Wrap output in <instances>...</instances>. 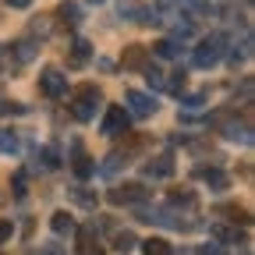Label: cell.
<instances>
[{
    "instance_id": "1",
    "label": "cell",
    "mask_w": 255,
    "mask_h": 255,
    "mask_svg": "<svg viewBox=\"0 0 255 255\" xmlns=\"http://www.w3.org/2000/svg\"><path fill=\"white\" fill-rule=\"evenodd\" d=\"M100 103H103V92L96 89V85H78L75 89V103H71L75 121H92L96 110H100Z\"/></svg>"
},
{
    "instance_id": "2",
    "label": "cell",
    "mask_w": 255,
    "mask_h": 255,
    "mask_svg": "<svg viewBox=\"0 0 255 255\" xmlns=\"http://www.w3.org/2000/svg\"><path fill=\"white\" fill-rule=\"evenodd\" d=\"M223 43H227V39H223L220 32H216V36H209V39H202V43L195 46V53H191V64H195V68H213V64L223 57Z\"/></svg>"
},
{
    "instance_id": "3",
    "label": "cell",
    "mask_w": 255,
    "mask_h": 255,
    "mask_svg": "<svg viewBox=\"0 0 255 255\" xmlns=\"http://www.w3.org/2000/svg\"><path fill=\"white\" fill-rule=\"evenodd\" d=\"M39 89H43V96L57 100V96L68 92V75H64L60 68H46V71L39 75Z\"/></svg>"
},
{
    "instance_id": "4",
    "label": "cell",
    "mask_w": 255,
    "mask_h": 255,
    "mask_svg": "<svg viewBox=\"0 0 255 255\" xmlns=\"http://www.w3.org/2000/svg\"><path fill=\"white\" fill-rule=\"evenodd\" d=\"M124 100H128V114H135V117H152L156 107H159L149 92H138V89H131V92L124 96Z\"/></svg>"
},
{
    "instance_id": "5",
    "label": "cell",
    "mask_w": 255,
    "mask_h": 255,
    "mask_svg": "<svg viewBox=\"0 0 255 255\" xmlns=\"http://www.w3.org/2000/svg\"><path fill=\"white\" fill-rule=\"evenodd\" d=\"M145 195H149V191H145L142 184H117V188H110V202H114V206L145 202Z\"/></svg>"
},
{
    "instance_id": "6",
    "label": "cell",
    "mask_w": 255,
    "mask_h": 255,
    "mask_svg": "<svg viewBox=\"0 0 255 255\" xmlns=\"http://www.w3.org/2000/svg\"><path fill=\"white\" fill-rule=\"evenodd\" d=\"M75 241H78V255H107L92 227H75Z\"/></svg>"
},
{
    "instance_id": "7",
    "label": "cell",
    "mask_w": 255,
    "mask_h": 255,
    "mask_svg": "<svg viewBox=\"0 0 255 255\" xmlns=\"http://www.w3.org/2000/svg\"><path fill=\"white\" fill-rule=\"evenodd\" d=\"M124 131H128V110L124 107H107L103 135H124Z\"/></svg>"
},
{
    "instance_id": "8",
    "label": "cell",
    "mask_w": 255,
    "mask_h": 255,
    "mask_svg": "<svg viewBox=\"0 0 255 255\" xmlns=\"http://www.w3.org/2000/svg\"><path fill=\"white\" fill-rule=\"evenodd\" d=\"M149 68V50L145 46H128L124 50V71H145Z\"/></svg>"
},
{
    "instance_id": "9",
    "label": "cell",
    "mask_w": 255,
    "mask_h": 255,
    "mask_svg": "<svg viewBox=\"0 0 255 255\" xmlns=\"http://www.w3.org/2000/svg\"><path fill=\"white\" fill-rule=\"evenodd\" d=\"M195 174H199V177H202V181H206V184H209L213 191H223V188H227V184H231V177H227V174H223L220 167H199Z\"/></svg>"
},
{
    "instance_id": "10",
    "label": "cell",
    "mask_w": 255,
    "mask_h": 255,
    "mask_svg": "<svg viewBox=\"0 0 255 255\" xmlns=\"http://www.w3.org/2000/svg\"><path fill=\"white\" fill-rule=\"evenodd\" d=\"M71 167H75V177H82V181L96 174V163L85 156V149H82V145H75V159H71Z\"/></svg>"
},
{
    "instance_id": "11",
    "label": "cell",
    "mask_w": 255,
    "mask_h": 255,
    "mask_svg": "<svg viewBox=\"0 0 255 255\" xmlns=\"http://www.w3.org/2000/svg\"><path fill=\"white\" fill-rule=\"evenodd\" d=\"M89 57H92V43L89 39H75L71 43V53H68V64H71V68H82Z\"/></svg>"
},
{
    "instance_id": "12",
    "label": "cell",
    "mask_w": 255,
    "mask_h": 255,
    "mask_svg": "<svg viewBox=\"0 0 255 255\" xmlns=\"http://www.w3.org/2000/svg\"><path fill=\"white\" fill-rule=\"evenodd\" d=\"M145 174L149 177H170L174 174V159L170 156H156L152 163H145Z\"/></svg>"
},
{
    "instance_id": "13",
    "label": "cell",
    "mask_w": 255,
    "mask_h": 255,
    "mask_svg": "<svg viewBox=\"0 0 255 255\" xmlns=\"http://www.w3.org/2000/svg\"><path fill=\"white\" fill-rule=\"evenodd\" d=\"M57 18H60V25H71V28H75V25L82 21V7L68 0V4H60V7H57Z\"/></svg>"
},
{
    "instance_id": "14",
    "label": "cell",
    "mask_w": 255,
    "mask_h": 255,
    "mask_svg": "<svg viewBox=\"0 0 255 255\" xmlns=\"http://www.w3.org/2000/svg\"><path fill=\"white\" fill-rule=\"evenodd\" d=\"M50 227H53V234H75V216L71 213H53V220H50Z\"/></svg>"
},
{
    "instance_id": "15",
    "label": "cell",
    "mask_w": 255,
    "mask_h": 255,
    "mask_svg": "<svg viewBox=\"0 0 255 255\" xmlns=\"http://www.w3.org/2000/svg\"><path fill=\"white\" fill-rule=\"evenodd\" d=\"M36 159H39V167H43V170H57V167H60V156H57L53 145H43Z\"/></svg>"
},
{
    "instance_id": "16",
    "label": "cell",
    "mask_w": 255,
    "mask_h": 255,
    "mask_svg": "<svg viewBox=\"0 0 255 255\" xmlns=\"http://www.w3.org/2000/svg\"><path fill=\"white\" fill-rule=\"evenodd\" d=\"M142 255H170V245L163 238H149L142 241Z\"/></svg>"
},
{
    "instance_id": "17",
    "label": "cell",
    "mask_w": 255,
    "mask_h": 255,
    "mask_svg": "<svg viewBox=\"0 0 255 255\" xmlns=\"http://www.w3.org/2000/svg\"><path fill=\"white\" fill-rule=\"evenodd\" d=\"M0 152H7V156L18 152V135L11 131V128H0Z\"/></svg>"
},
{
    "instance_id": "18",
    "label": "cell",
    "mask_w": 255,
    "mask_h": 255,
    "mask_svg": "<svg viewBox=\"0 0 255 255\" xmlns=\"http://www.w3.org/2000/svg\"><path fill=\"white\" fill-rule=\"evenodd\" d=\"M152 50H156V57H163V60H174L177 57V43L174 39H159Z\"/></svg>"
},
{
    "instance_id": "19",
    "label": "cell",
    "mask_w": 255,
    "mask_h": 255,
    "mask_svg": "<svg viewBox=\"0 0 255 255\" xmlns=\"http://www.w3.org/2000/svg\"><path fill=\"white\" fill-rule=\"evenodd\" d=\"M170 202H174V206H188V209H195V202H199V199H195V191H181V188H177L174 195H170Z\"/></svg>"
},
{
    "instance_id": "20",
    "label": "cell",
    "mask_w": 255,
    "mask_h": 255,
    "mask_svg": "<svg viewBox=\"0 0 255 255\" xmlns=\"http://www.w3.org/2000/svg\"><path fill=\"white\" fill-rule=\"evenodd\" d=\"M145 82H149L152 89H163V85H167V75L159 71V68H145Z\"/></svg>"
},
{
    "instance_id": "21",
    "label": "cell",
    "mask_w": 255,
    "mask_h": 255,
    "mask_svg": "<svg viewBox=\"0 0 255 255\" xmlns=\"http://www.w3.org/2000/svg\"><path fill=\"white\" fill-rule=\"evenodd\" d=\"M227 138H234V142H238V138H241V142H252L248 124H241V128H238V124H227Z\"/></svg>"
},
{
    "instance_id": "22",
    "label": "cell",
    "mask_w": 255,
    "mask_h": 255,
    "mask_svg": "<svg viewBox=\"0 0 255 255\" xmlns=\"http://www.w3.org/2000/svg\"><path fill=\"white\" fill-rule=\"evenodd\" d=\"M121 163H128V156H121V152H110V156H107V163H103V174H114Z\"/></svg>"
},
{
    "instance_id": "23",
    "label": "cell",
    "mask_w": 255,
    "mask_h": 255,
    "mask_svg": "<svg viewBox=\"0 0 255 255\" xmlns=\"http://www.w3.org/2000/svg\"><path fill=\"white\" fill-rule=\"evenodd\" d=\"M135 245H138V241H135V234H131V231H124V234H117V248H121V252H128V248H135Z\"/></svg>"
},
{
    "instance_id": "24",
    "label": "cell",
    "mask_w": 255,
    "mask_h": 255,
    "mask_svg": "<svg viewBox=\"0 0 255 255\" xmlns=\"http://www.w3.org/2000/svg\"><path fill=\"white\" fill-rule=\"evenodd\" d=\"M11 231H14V223H11V220H0V245L11 238Z\"/></svg>"
},
{
    "instance_id": "25",
    "label": "cell",
    "mask_w": 255,
    "mask_h": 255,
    "mask_svg": "<svg viewBox=\"0 0 255 255\" xmlns=\"http://www.w3.org/2000/svg\"><path fill=\"white\" fill-rule=\"evenodd\" d=\"M14 199H25V174H14Z\"/></svg>"
},
{
    "instance_id": "26",
    "label": "cell",
    "mask_w": 255,
    "mask_h": 255,
    "mask_svg": "<svg viewBox=\"0 0 255 255\" xmlns=\"http://www.w3.org/2000/svg\"><path fill=\"white\" fill-rule=\"evenodd\" d=\"M32 53H36V50H32V43H25V39H21V43H18V60H28Z\"/></svg>"
},
{
    "instance_id": "27",
    "label": "cell",
    "mask_w": 255,
    "mask_h": 255,
    "mask_svg": "<svg viewBox=\"0 0 255 255\" xmlns=\"http://www.w3.org/2000/svg\"><path fill=\"white\" fill-rule=\"evenodd\" d=\"M202 100H206V92H195V96H188V100H184V107L195 110V107H202Z\"/></svg>"
},
{
    "instance_id": "28",
    "label": "cell",
    "mask_w": 255,
    "mask_h": 255,
    "mask_svg": "<svg viewBox=\"0 0 255 255\" xmlns=\"http://www.w3.org/2000/svg\"><path fill=\"white\" fill-rule=\"evenodd\" d=\"M202 255H223V248H220V245H206Z\"/></svg>"
},
{
    "instance_id": "29",
    "label": "cell",
    "mask_w": 255,
    "mask_h": 255,
    "mask_svg": "<svg viewBox=\"0 0 255 255\" xmlns=\"http://www.w3.org/2000/svg\"><path fill=\"white\" fill-rule=\"evenodd\" d=\"M11 7H28V0H7Z\"/></svg>"
},
{
    "instance_id": "30",
    "label": "cell",
    "mask_w": 255,
    "mask_h": 255,
    "mask_svg": "<svg viewBox=\"0 0 255 255\" xmlns=\"http://www.w3.org/2000/svg\"><path fill=\"white\" fill-rule=\"evenodd\" d=\"M92 4H107V0H92Z\"/></svg>"
}]
</instances>
